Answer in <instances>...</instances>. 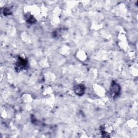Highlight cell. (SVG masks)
I'll return each instance as SVG.
<instances>
[{
    "mask_svg": "<svg viewBox=\"0 0 138 138\" xmlns=\"http://www.w3.org/2000/svg\"><path fill=\"white\" fill-rule=\"evenodd\" d=\"M75 92H76V93L78 95L83 94L85 92L84 86H83L82 84L76 86V87L75 88Z\"/></svg>",
    "mask_w": 138,
    "mask_h": 138,
    "instance_id": "obj_2",
    "label": "cell"
},
{
    "mask_svg": "<svg viewBox=\"0 0 138 138\" xmlns=\"http://www.w3.org/2000/svg\"><path fill=\"white\" fill-rule=\"evenodd\" d=\"M110 91L112 97L113 98L117 97L120 92V86L116 82H112Z\"/></svg>",
    "mask_w": 138,
    "mask_h": 138,
    "instance_id": "obj_1",
    "label": "cell"
},
{
    "mask_svg": "<svg viewBox=\"0 0 138 138\" xmlns=\"http://www.w3.org/2000/svg\"><path fill=\"white\" fill-rule=\"evenodd\" d=\"M27 65V62L26 60L25 59L20 58V60L17 62V67L20 68V69L25 68Z\"/></svg>",
    "mask_w": 138,
    "mask_h": 138,
    "instance_id": "obj_3",
    "label": "cell"
}]
</instances>
